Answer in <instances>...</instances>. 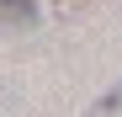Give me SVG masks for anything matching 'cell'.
I'll use <instances>...</instances> for the list:
<instances>
[{
    "label": "cell",
    "mask_w": 122,
    "mask_h": 117,
    "mask_svg": "<svg viewBox=\"0 0 122 117\" xmlns=\"http://www.w3.org/2000/svg\"><path fill=\"white\" fill-rule=\"evenodd\" d=\"M37 27V0H0V32H27Z\"/></svg>",
    "instance_id": "cell-1"
},
{
    "label": "cell",
    "mask_w": 122,
    "mask_h": 117,
    "mask_svg": "<svg viewBox=\"0 0 122 117\" xmlns=\"http://www.w3.org/2000/svg\"><path fill=\"white\" fill-rule=\"evenodd\" d=\"M117 112H122V85H117V90H106V96L90 106V117H117Z\"/></svg>",
    "instance_id": "cell-2"
}]
</instances>
